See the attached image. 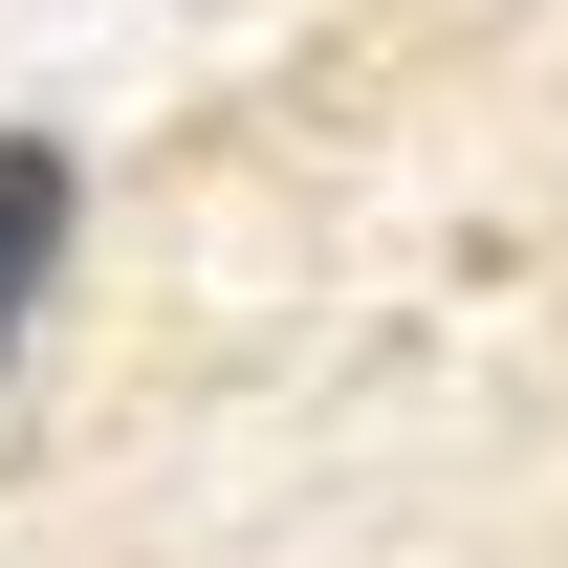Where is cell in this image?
I'll list each match as a JSON object with an SVG mask.
<instances>
[{"instance_id":"obj_1","label":"cell","mask_w":568,"mask_h":568,"mask_svg":"<svg viewBox=\"0 0 568 568\" xmlns=\"http://www.w3.org/2000/svg\"><path fill=\"white\" fill-rule=\"evenodd\" d=\"M67 197H88L67 153H44V132H0V372H22V328H44V284H67Z\"/></svg>"}]
</instances>
